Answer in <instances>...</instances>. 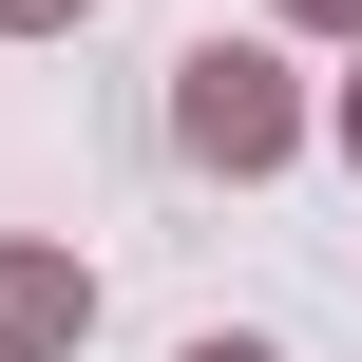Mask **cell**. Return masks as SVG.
Here are the masks:
<instances>
[{"label":"cell","mask_w":362,"mask_h":362,"mask_svg":"<svg viewBox=\"0 0 362 362\" xmlns=\"http://www.w3.org/2000/svg\"><path fill=\"white\" fill-rule=\"evenodd\" d=\"M191 362H267V344H191Z\"/></svg>","instance_id":"3"},{"label":"cell","mask_w":362,"mask_h":362,"mask_svg":"<svg viewBox=\"0 0 362 362\" xmlns=\"http://www.w3.org/2000/svg\"><path fill=\"white\" fill-rule=\"evenodd\" d=\"M57 325H76V286L57 267H0V344H57Z\"/></svg>","instance_id":"2"},{"label":"cell","mask_w":362,"mask_h":362,"mask_svg":"<svg viewBox=\"0 0 362 362\" xmlns=\"http://www.w3.org/2000/svg\"><path fill=\"white\" fill-rule=\"evenodd\" d=\"M344 134H362V95H344Z\"/></svg>","instance_id":"5"},{"label":"cell","mask_w":362,"mask_h":362,"mask_svg":"<svg viewBox=\"0 0 362 362\" xmlns=\"http://www.w3.org/2000/svg\"><path fill=\"white\" fill-rule=\"evenodd\" d=\"M191 153H229V172H248V153H286V95H267V57H229V38L191 57Z\"/></svg>","instance_id":"1"},{"label":"cell","mask_w":362,"mask_h":362,"mask_svg":"<svg viewBox=\"0 0 362 362\" xmlns=\"http://www.w3.org/2000/svg\"><path fill=\"white\" fill-rule=\"evenodd\" d=\"M325 19H362V0H325Z\"/></svg>","instance_id":"4"}]
</instances>
